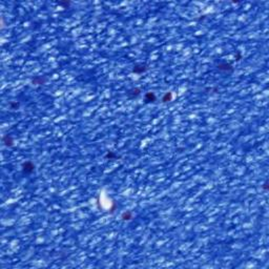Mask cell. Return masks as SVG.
<instances>
[{
  "label": "cell",
  "mask_w": 269,
  "mask_h": 269,
  "mask_svg": "<svg viewBox=\"0 0 269 269\" xmlns=\"http://www.w3.org/2000/svg\"><path fill=\"white\" fill-rule=\"evenodd\" d=\"M47 81V78L45 77H42V76H37L32 80V83L35 84V85H41V84H44Z\"/></svg>",
  "instance_id": "8992f818"
},
{
  "label": "cell",
  "mask_w": 269,
  "mask_h": 269,
  "mask_svg": "<svg viewBox=\"0 0 269 269\" xmlns=\"http://www.w3.org/2000/svg\"><path fill=\"white\" fill-rule=\"evenodd\" d=\"M105 158H106V159H110V160H114V159L119 158V157L117 156L115 153H113V151H107V153L105 155Z\"/></svg>",
  "instance_id": "30bf717a"
},
{
  "label": "cell",
  "mask_w": 269,
  "mask_h": 269,
  "mask_svg": "<svg viewBox=\"0 0 269 269\" xmlns=\"http://www.w3.org/2000/svg\"><path fill=\"white\" fill-rule=\"evenodd\" d=\"M11 108L12 110H15V108H18L19 107V103H17V102H14V103H11Z\"/></svg>",
  "instance_id": "7c38bea8"
},
{
  "label": "cell",
  "mask_w": 269,
  "mask_h": 269,
  "mask_svg": "<svg viewBox=\"0 0 269 269\" xmlns=\"http://www.w3.org/2000/svg\"><path fill=\"white\" fill-rule=\"evenodd\" d=\"M147 70H148L147 64H145V63H138V64H136V65L133 66V74H137V75H141V74L145 73Z\"/></svg>",
  "instance_id": "7a4b0ae2"
},
{
  "label": "cell",
  "mask_w": 269,
  "mask_h": 269,
  "mask_svg": "<svg viewBox=\"0 0 269 269\" xmlns=\"http://www.w3.org/2000/svg\"><path fill=\"white\" fill-rule=\"evenodd\" d=\"M269 189V185H268V182H265L263 184V190H265V191H267Z\"/></svg>",
  "instance_id": "4fadbf2b"
},
{
  "label": "cell",
  "mask_w": 269,
  "mask_h": 269,
  "mask_svg": "<svg viewBox=\"0 0 269 269\" xmlns=\"http://www.w3.org/2000/svg\"><path fill=\"white\" fill-rule=\"evenodd\" d=\"M2 143L8 147H12L14 145V139L11 135H5V136L2 137Z\"/></svg>",
  "instance_id": "277c9868"
},
{
  "label": "cell",
  "mask_w": 269,
  "mask_h": 269,
  "mask_svg": "<svg viewBox=\"0 0 269 269\" xmlns=\"http://www.w3.org/2000/svg\"><path fill=\"white\" fill-rule=\"evenodd\" d=\"M58 4L60 6H62V8H64V9H67L71 5V1H67V0H65V1H59Z\"/></svg>",
  "instance_id": "8fae6325"
},
{
  "label": "cell",
  "mask_w": 269,
  "mask_h": 269,
  "mask_svg": "<svg viewBox=\"0 0 269 269\" xmlns=\"http://www.w3.org/2000/svg\"><path fill=\"white\" fill-rule=\"evenodd\" d=\"M22 170H23L24 174L31 175L35 170V164L32 161H26L22 164Z\"/></svg>",
  "instance_id": "6da1fadb"
},
{
  "label": "cell",
  "mask_w": 269,
  "mask_h": 269,
  "mask_svg": "<svg viewBox=\"0 0 269 269\" xmlns=\"http://www.w3.org/2000/svg\"><path fill=\"white\" fill-rule=\"evenodd\" d=\"M172 98H174L172 93H171V92H167V93H165V95L162 97V102L163 103L170 102V101H172Z\"/></svg>",
  "instance_id": "9c48e42d"
},
{
  "label": "cell",
  "mask_w": 269,
  "mask_h": 269,
  "mask_svg": "<svg viewBox=\"0 0 269 269\" xmlns=\"http://www.w3.org/2000/svg\"><path fill=\"white\" fill-rule=\"evenodd\" d=\"M157 97L155 95V93L153 92H148V93L145 94V103H153L156 102Z\"/></svg>",
  "instance_id": "5b68a950"
},
{
  "label": "cell",
  "mask_w": 269,
  "mask_h": 269,
  "mask_svg": "<svg viewBox=\"0 0 269 269\" xmlns=\"http://www.w3.org/2000/svg\"><path fill=\"white\" fill-rule=\"evenodd\" d=\"M140 94H141V90L138 88V87H136V88H133V90H130L129 92H128V97H129V98H136V97H138Z\"/></svg>",
  "instance_id": "ba28073f"
},
{
  "label": "cell",
  "mask_w": 269,
  "mask_h": 269,
  "mask_svg": "<svg viewBox=\"0 0 269 269\" xmlns=\"http://www.w3.org/2000/svg\"><path fill=\"white\" fill-rule=\"evenodd\" d=\"M133 218V211H130V210L124 211V212L121 214V219L123 221H130Z\"/></svg>",
  "instance_id": "52a82bcc"
},
{
  "label": "cell",
  "mask_w": 269,
  "mask_h": 269,
  "mask_svg": "<svg viewBox=\"0 0 269 269\" xmlns=\"http://www.w3.org/2000/svg\"><path fill=\"white\" fill-rule=\"evenodd\" d=\"M218 70L223 71V72H232L233 67H232L231 64L227 63V62H222V63L218 64Z\"/></svg>",
  "instance_id": "3957f363"
}]
</instances>
